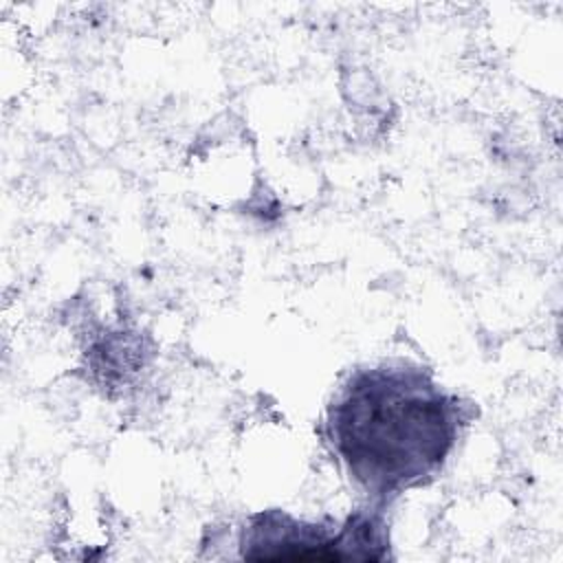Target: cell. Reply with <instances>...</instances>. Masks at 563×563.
Here are the masks:
<instances>
[{
  "label": "cell",
  "instance_id": "6da1fadb",
  "mask_svg": "<svg viewBox=\"0 0 563 563\" xmlns=\"http://www.w3.org/2000/svg\"><path fill=\"white\" fill-rule=\"evenodd\" d=\"M328 431L350 477L387 497L444 464L457 435V405L420 367L387 363L350 378L330 407Z\"/></svg>",
  "mask_w": 563,
  "mask_h": 563
},
{
  "label": "cell",
  "instance_id": "7a4b0ae2",
  "mask_svg": "<svg viewBox=\"0 0 563 563\" xmlns=\"http://www.w3.org/2000/svg\"><path fill=\"white\" fill-rule=\"evenodd\" d=\"M380 521L372 515L350 517L339 528L303 523L284 512H262L244 530L246 559L266 561H339L378 559L374 548L383 545Z\"/></svg>",
  "mask_w": 563,
  "mask_h": 563
}]
</instances>
